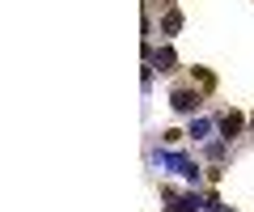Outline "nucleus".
<instances>
[{
	"mask_svg": "<svg viewBox=\"0 0 254 212\" xmlns=\"http://www.w3.org/2000/svg\"><path fill=\"white\" fill-rule=\"evenodd\" d=\"M153 64L161 68V72H170V68H174V51H170V47H161V51L153 56Z\"/></svg>",
	"mask_w": 254,
	"mask_h": 212,
	"instance_id": "20e7f679",
	"label": "nucleus"
},
{
	"mask_svg": "<svg viewBox=\"0 0 254 212\" xmlns=\"http://www.w3.org/2000/svg\"><path fill=\"white\" fill-rule=\"evenodd\" d=\"M195 81H199L203 89H212V85H216V81H212V72H208V68H195Z\"/></svg>",
	"mask_w": 254,
	"mask_h": 212,
	"instance_id": "39448f33",
	"label": "nucleus"
},
{
	"mask_svg": "<svg viewBox=\"0 0 254 212\" xmlns=\"http://www.w3.org/2000/svg\"><path fill=\"white\" fill-rule=\"evenodd\" d=\"M190 136L203 140V136H208V123H203V119H199V123H190Z\"/></svg>",
	"mask_w": 254,
	"mask_h": 212,
	"instance_id": "423d86ee",
	"label": "nucleus"
},
{
	"mask_svg": "<svg viewBox=\"0 0 254 212\" xmlns=\"http://www.w3.org/2000/svg\"><path fill=\"white\" fill-rule=\"evenodd\" d=\"M161 30H165V34H178V30H182V13L170 9V13H165V21H161Z\"/></svg>",
	"mask_w": 254,
	"mask_h": 212,
	"instance_id": "7ed1b4c3",
	"label": "nucleus"
},
{
	"mask_svg": "<svg viewBox=\"0 0 254 212\" xmlns=\"http://www.w3.org/2000/svg\"><path fill=\"white\" fill-rule=\"evenodd\" d=\"M250 123H254V119H250Z\"/></svg>",
	"mask_w": 254,
	"mask_h": 212,
	"instance_id": "0eeeda50",
	"label": "nucleus"
},
{
	"mask_svg": "<svg viewBox=\"0 0 254 212\" xmlns=\"http://www.w3.org/2000/svg\"><path fill=\"white\" fill-rule=\"evenodd\" d=\"M242 115H237V111H225V115H220V136H225V140H233L237 136V132H242Z\"/></svg>",
	"mask_w": 254,
	"mask_h": 212,
	"instance_id": "f03ea898",
	"label": "nucleus"
},
{
	"mask_svg": "<svg viewBox=\"0 0 254 212\" xmlns=\"http://www.w3.org/2000/svg\"><path fill=\"white\" fill-rule=\"evenodd\" d=\"M170 106L182 111V115H195V111H199V93H195V89H174L170 93Z\"/></svg>",
	"mask_w": 254,
	"mask_h": 212,
	"instance_id": "f257e3e1",
	"label": "nucleus"
}]
</instances>
